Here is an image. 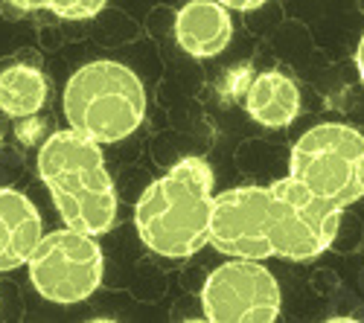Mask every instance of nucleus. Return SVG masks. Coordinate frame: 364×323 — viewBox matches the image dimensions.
Returning <instances> with one entry per match:
<instances>
[{
	"instance_id": "nucleus-1",
	"label": "nucleus",
	"mask_w": 364,
	"mask_h": 323,
	"mask_svg": "<svg viewBox=\"0 0 364 323\" xmlns=\"http://www.w3.org/2000/svg\"><path fill=\"white\" fill-rule=\"evenodd\" d=\"M213 169L204 158H181L151 181L134 207V227L143 245L166 259H190L210 245L213 219Z\"/></svg>"
},
{
	"instance_id": "nucleus-2",
	"label": "nucleus",
	"mask_w": 364,
	"mask_h": 323,
	"mask_svg": "<svg viewBox=\"0 0 364 323\" xmlns=\"http://www.w3.org/2000/svg\"><path fill=\"white\" fill-rule=\"evenodd\" d=\"M38 178L55 213L73 230L102 236L117 221V190L102 146L73 128L53 131L38 149Z\"/></svg>"
},
{
	"instance_id": "nucleus-3",
	"label": "nucleus",
	"mask_w": 364,
	"mask_h": 323,
	"mask_svg": "<svg viewBox=\"0 0 364 323\" xmlns=\"http://www.w3.org/2000/svg\"><path fill=\"white\" fill-rule=\"evenodd\" d=\"M62 108L73 131L111 146L143 126L146 87L132 67L100 58L73 70L62 94Z\"/></svg>"
},
{
	"instance_id": "nucleus-4",
	"label": "nucleus",
	"mask_w": 364,
	"mask_h": 323,
	"mask_svg": "<svg viewBox=\"0 0 364 323\" xmlns=\"http://www.w3.org/2000/svg\"><path fill=\"white\" fill-rule=\"evenodd\" d=\"M289 175L344 213L364 198V131L344 123L312 126L291 146Z\"/></svg>"
},
{
	"instance_id": "nucleus-5",
	"label": "nucleus",
	"mask_w": 364,
	"mask_h": 323,
	"mask_svg": "<svg viewBox=\"0 0 364 323\" xmlns=\"http://www.w3.org/2000/svg\"><path fill=\"white\" fill-rule=\"evenodd\" d=\"M338 224L341 210L318 198L291 175L268 187L265 236L271 256L286 262H309L336 242Z\"/></svg>"
},
{
	"instance_id": "nucleus-6",
	"label": "nucleus",
	"mask_w": 364,
	"mask_h": 323,
	"mask_svg": "<svg viewBox=\"0 0 364 323\" xmlns=\"http://www.w3.org/2000/svg\"><path fill=\"white\" fill-rule=\"evenodd\" d=\"M26 271L38 297L55 306H76L102 285L105 256L97 236L65 224L44 233L26 262Z\"/></svg>"
},
{
	"instance_id": "nucleus-7",
	"label": "nucleus",
	"mask_w": 364,
	"mask_h": 323,
	"mask_svg": "<svg viewBox=\"0 0 364 323\" xmlns=\"http://www.w3.org/2000/svg\"><path fill=\"white\" fill-rule=\"evenodd\" d=\"M283 295L262 259H228L210 271L201 288V312L213 323H271Z\"/></svg>"
},
{
	"instance_id": "nucleus-8",
	"label": "nucleus",
	"mask_w": 364,
	"mask_h": 323,
	"mask_svg": "<svg viewBox=\"0 0 364 323\" xmlns=\"http://www.w3.org/2000/svg\"><path fill=\"white\" fill-rule=\"evenodd\" d=\"M268 187H233L213 198L210 248L230 259H271L268 236Z\"/></svg>"
},
{
	"instance_id": "nucleus-9",
	"label": "nucleus",
	"mask_w": 364,
	"mask_h": 323,
	"mask_svg": "<svg viewBox=\"0 0 364 323\" xmlns=\"http://www.w3.org/2000/svg\"><path fill=\"white\" fill-rule=\"evenodd\" d=\"M44 236V219L33 198L0 187V274L26 265Z\"/></svg>"
},
{
	"instance_id": "nucleus-10",
	"label": "nucleus",
	"mask_w": 364,
	"mask_h": 323,
	"mask_svg": "<svg viewBox=\"0 0 364 323\" xmlns=\"http://www.w3.org/2000/svg\"><path fill=\"white\" fill-rule=\"evenodd\" d=\"M233 38L230 9L219 0H187L175 15V41L193 58H213Z\"/></svg>"
},
{
	"instance_id": "nucleus-11",
	"label": "nucleus",
	"mask_w": 364,
	"mask_h": 323,
	"mask_svg": "<svg viewBox=\"0 0 364 323\" xmlns=\"http://www.w3.org/2000/svg\"><path fill=\"white\" fill-rule=\"evenodd\" d=\"M245 111L265 128H286L300 111V91L294 79L280 70H265L245 87Z\"/></svg>"
},
{
	"instance_id": "nucleus-12",
	"label": "nucleus",
	"mask_w": 364,
	"mask_h": 323,
	"mask_svg": "<svg viewBox=\"0 0 364 323\" xmlns=\"http://www.w3.org/2000/svg\"><path fill=\"white\" fill-rule=\"evenodd\" d=\"M50 94L47 76L33 65H12L0 70V111L12 120L36 116Z\"/></svg>"
},
{
	"instance_id": "nucleus-13",
	"label": "nucleus",
	"mask_w": 364,
	"mask_h": 323,
	"mask_svg": "<svg viewBox=\"0 0 364 323\" xmlns=\"http://www.w3.org/2000/svg\"><path fill=\"white\" fill-rule=\"evenodd\" d=\"M108 0H33V9H47L55 18H65V21H87L105 9Z\"/></svg>"
},
{
	"instance_id": "nucleus-14",
	"label": "nucleus",
	"mask_w": 364,
	"mask_h": 323,
	"mask_svg": "<svg viewBox=\"0 0 364 323\" xmlns=\"http://www.w3.org/2000/svg\"><path fill=\"white\" fill-rule=\"evenodd\" d=\"M222 6H228L230 12H254L259 6H265L268 0H219Z\"/></svg>"
},
{
	"instance_id": "nucleus-15",
	"label": "nucleus",
	"mask_w": 364,
	"mask_h": 323,
	"mask_svg": "<svg viewBox=\"0 0 364 323\" xmlns=\"http://www.w3.org/2000/svg\"><path fill=\"white\" fill-rule=\"evenodd\" d=\"M355 70H358V79L364 82V35H361V41L355 47Z\"/></svg>"
},
{
	"instance_id": "nucleus-16",
	"label": "nucleus",
	"mask_w": 364,
	"mask_h": 323,
	"mask_svg": "<svg viewBox=\"0 0 364 323\" xmlns=\"http://www.w3.org/2000/svg\"><path fill=\"white\" fill-rule=\"evenodd\" d=\"M9 6H15V9H21V12H29L33 9V0H6Z\"/></svg>"
},
{
	"instance_id": "nucleus-17",
	"label": "nucleus",
	"mask_w": 364,
	"mask_h": 323,
	"mask_svg": "<svg viewBox=\"0 0 364 323\" xmlns=\"http://www.w3.org/2000/svg\"><path fill=\"white\" fill-rule=\"evenodd\" d=\"M0 140H4V128H0Z\"/></svg>"
}]
</instances>
